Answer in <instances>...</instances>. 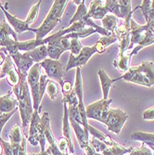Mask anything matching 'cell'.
Listing matches in <instances>:
<instances>
[{"instance_id":"obj_32","label":"cell","mask_w":154,"mask_h":155,"mask_svg":"<svg viewBox=\"0 0 154 155\" xmlns=\"http://www.w3.org/2000/svg\"><path fill=\"white\" fill-rule=\"evenodd\" d=\"M83 48L84 47L82 46L79 38H72L71 39V43H70V51H71V54H73L74 56L79 55V53L81 52Z\"/></svg>"},{"instance_id":"obj_20","label":"cell","mask_w":154,"mask_h":155,"mask_svg":"<svg viewBox=\"0 0 154 155\" xmlns=\"http://www.w3.org/2000/svg\"><path fill=\"white\" fill-rule=\"evenodd\" d=\"M18 108V101L11 97V93H8L0 97V112L8 114Z\"/></svg>"},{"instance_id":"obj_33","label":"cell","mask_w":154,"mask_h":155,"mask_svg":"<svg viewBox=\"0 0 154 155\" xmlns=\"http://www.w3.org/2000/svg\"><path fill=\"white\" fill-rule=\"evenodd\" d=\"M152 150H150L148 146H146L144 143L141 144L140 147L138 148H133L129 155H153Z\"/></svg>"},{"instance_id":"obj_21","label":"cell","mask_w":154,"mask_h":155,"mask_svg":"<svg viewBox=\"0 0 154 155\" xmlns=\"http://www.w3.org/2000/svg\"><path fill=\"white\" fill-rule=\"evenodd\" d=\"M131 139L141 141L146 146H148L150 150H154V133H147L136 131L131 135Z\"/></svg>"},{"instance_id":"obj_13","label":"cell","mask_w":154,"mask_h":155,"mask_svg":"<svg viewBox=\"0 0 154 155\" xmlns=\"http://www.w3.org/2000/svg\"><path fill=\"white\" fill-rule=\"evenodd\" d=\"M8 3L5 4V7L2 6V4L0 5V8H1L2 11L4 12L5 14V17H6V21L9 24V26L13 29V31L15 32L17 35L18 34H22L24 32H27V31H31L33 32V28L30 27L29 25H28L26 23L25 21H21L20 19H18L17 17H15L14 15H12V14L10 12H8L7 10V7H8Z\"/></svg>"},{"instance_id":"obj_3","label":"cell","mask_w":154,"mask_h":155,"mask_svg":"<svg viewBox=\"0 0 154 155\" xmlns=\"http://www.w3.org/2000/svg\"><path fill=\"white\" fill-rule=\"evenodd\" d=\"M119 80L150 87L154 86V63L152 61H144L138 66L129 67L128 71L119 77Z\"/></svg>"},{"instance_id":"obj_50","label":"cell","mask_w":154,"mask_h":155,"mask_svg":"<svg viewBox=\"0 0 154 155\" xmlns=\"http://www.w3.org/2000/svg\"><path fill=\"white\" fill-rule=\"evenodd\" d=\"M0 5H1V1H0Z\"/></svg>"},{"instance_id":"obj_37","label":"cell","mask_w":154,"mask_h":155,"mask_svg":"<svg viewBox=\"0 0 154 155\" xmlns=\"http://www.w3.org/2000/svg\"><path fill=\"white\" fill-rule=\"evenodd\" d=\"M150 6H151V1L150 0H143L142 4L140 6H138L137 8H140L142 11L143 16L146 20V22L148 21V18H149V9H150Z\"/></svg>"},{"instance_id":"obj_1","label":"cell","mask_w":154,"mask_h":155,"mask_svg":"<svg viewBox=\"0 0 154 155\" xmlns=\"http://www.w3.org/2000/svg\"><path fill=\"white\" fill-rule=\"evenodd\" d=\"M20 81L17 86L13 87V93L16 96L18 101V108L21 118L22 127L25 128L30 125L31 119L34 114V106L32 102V97L29 90V87L27 84V75L21 74L19 73Z\"/></svg>"},{"instance_id":"obj_18","label":"cell","mask_w":154,"mask_h":155,"mask_svg":"<svg viewBox=\"0 0 154 155\" xmlns=\"http://www.w3.org/2000/svg\"><path fill=\"white\" fill-rule=\"evenodd\" d=\"M108 14V10L105 6V1L95 0L92 1L87 12V16L90 19L102 20Z\"/></svg>"},{"instance_id":"obj_29","label":"cell","mask_w":154,"mask_h":155,"mask_svg":"<svg viewBox=\"0 0 154 155\" xmlns=\"http://www.w3.org/2000/svg\"><path fill=\"white\" fill-rule=\"evenodd\" d=\"M41 2H42V1H37V3H36L35 5H34V6L30 8L29 12H28V15H27V17H26V19H25V21H26V23H27L28 25H29V26H30L31 24H33V23L36 21V19H37V17H38L39 8H40Z\"/></svg>"},{"instance_id":"obj_38","label":"cell","mask_w":154,"mask_h":155,"mask_svg":"<svg viewBox=\"0 0 154 155\" xmlns=\"http://www.w3.org/2000/svg\"><path fill=\"white\" fill-rule=\"evenodd\" d=\"M0 144L3 147V152L5 155H13L12 145L10 144V142H7L2 138H0Z\"/></svg>"},{"instance_id":"obj_25","label":"cell","mask_w":154,"mask_h":155,"mask_svg":"<svg viewBox=\"0 0 154 155\" xmlns=\"http://www.w3.org/2000/svg\"><path fill=\"white\" fill-rule=\"evenodd\" d=\"M101 21H102V28L110 34H113L114 31L116 30V28L118 27V18L111 15V14H110V15L107 14L101 20Z\"/></svg>"},{"instance_id":"obj_17","label":"cell","mask_w":154,"mask_h":155,"mask_svg":"<svg viewBox=\"0 0 154 155\" xmlns=\"http://www.w3.org/2000/svg\"><path fill=\"white\" fill-rule=\"evenodd\" d=\"M41 123V117L39 115V110H34L31 123H30V128H29V136H28V141L33 146L39 145V139H38V126Z\"/></svg>"},{"instance_id":"obj_5","label":"cell","mask_w":154,"mask_h":155,"mask_svg":"<svg viewBox=\"0 0 154 155\" xmlns=\"http://www.w3.org/2000/svg\"><path fill=\"white\" fill-rule=\"evenodd\" d=\"M128 117V114L124 110L121 109L110 108L104 124L107 125L108 130L119 135Z\"/></svg>"},{"instance_id":"obj_49","label":"cell","mask_w":154,"mask_h":155,"mask_svg":"<svg viewBox=\"0 0 154 155\" xmlns=\"http://www.w3.org/2000/svg\"><path fill=\"white\" fill-rule=\"evenodd\" d=\"M152 153H153V155H154V150H153V151H152Z\"/></svg>"},{"instance_id":"obj_27","label":"cell","mask_w":154,"mask_h":155,"mask_svg":"<svg viewBox=\"0 0 154 155\" xmlns=\"http://www.w3.org/2000/svg\"><path fill=\"white\" fill-rule=\"evenodd\" d=\"M24 136L22 135L21 128L19 124H15L12 127L9 135V140L10 144H20L22 140V137Z\"/></svg>"},{"instance_id":"obj_11","label":"cell","mask_w":154,"mask_h":155,"mask_svg":"<svg viewBox=\"0 0 154 155\" xmlns=\"http://www.w3.org/2000/svg\"><path fill=\"white\" fill-rule=\"evenodd\" d=\"M41 124L43 125V129H44V134L46 137L47 141L49 144V147L48 150L50 151L52 155H63L61 150H59L57 146V141L54 137L53 132L50 127V120H49V114L48 112H44L41 116Z\"/></svg>"},{"instance_id":"obj_39","label":"cell","mask_w":154,"mask_h":155,"mask_svg":"<svg viewBox=\"0 0 154 155\" xmlns=\"http://www.w3.org/2000/svg\"><path fill=\"white\" fill-rule=\"evenodd\" d=\"M61 88H62V94H63V96L64 95H68L69 93H71L72 90L74 89L72 87L71 82H69V81H64L63 82L62 86H61Z\"/></svg>"},{"instance_id":"obj_52","label":"cell","mask_w":154,"mask_h":155,"mask_svg":"<svg viewBox=\"0 0 154 155\" xmlns=\"http://www.w3.org/2000/svg\"><path fill=\"white\" fill-rule=\"evenodd\" d=\"M0 138H1V137H0Z\"/></svg>"},{"instance_id":"obj_45","label":"cell","mask_w":154,"mask_h":155,"mask_svg":"<svg viewBox=\"0 0 154 155\" xmlns=\"http://www.w3.org/2000/svg\"><path fill=\"white\" fill-rule=\"evenodd\" d=\"M72 2L79 6V5H80V4H81L82 2H83V0H78V1H76V0H74V1H72Z\"/></svg>"},{"instance_id":"obj_28","label":"cell","mask_w":154,"mask_h":155,"mask_svg":"<svg viewBox=\"0 0 154 155\" xmlns=\"http://www.w3.org/2000/svg\"><path fill=\"white\" fill-rule=\"evenodd\" d=\"M105 6L108 12H110L111 15L115 16L116 18H122L119 1L117 0H107L105 1Z\"/></svg>"},{"instance_id":"obj_36","label":"cell","mask_w":154,"mask_h":155,"mask_svg":"<svg viewBox=\"0 0 154 155\" xmlns=\"http://www.w3.org/2000/svg\"><path fill=\"white\" fill-rule=\"evenodd\" d=\"M99 41L103 45V47L106 48L107 47H109L110 45L115 43V42L118 41V40H117L116 35L113 33V34H111V35H109V36H101V37L100 38Z\"/></svg>"},{"instance_id":"obj_34","label":"cell","mask_w":154,"mask_h":155,"mask_svg":"<svg viewBox=\"0 0 154 155\" xmlns=\"http://www.w3.org/2000/svg\"><path fill=\"white\" fill-rule=\"evenodd\" d=\"M19 110V108H17L16 110H14L13 111L11 112H8V114H2V112H0V135H1V132L4 128L5 124H7V122L14 115L15 112H17Z\"/></svg>"},{"instance_id":"obj_12","label":"cell","mask_w":154,"mask_h":155,"mask_svg":"<svg viewBox=\"0 0 154 155\" xmlns=\"http://www.w3.org/2000/svg\"><path fill=\"white\" fill-rule=\"evenodd\" d=\"M4 77L8 78L9 84H11L12 87L17 86L20 81L18 71L14 67V62L8 55L6 56L4 63L1 66V71H0V79Z\"/></svg>"},{"instance_id":"obj_15","label":"cell","mask_w":154,"mask_h":155,"mask_svg":"<svg viewBox=\"0 0 154 155\" xmlns=\"http://www.w3.org/2000/svg\"><path fill=\"white\" fill-rule=\"evenodd\" d=\"M13 40L19 41L17 34L13 31L7 21L0 22V47L6 48Z\"/></svg>"},{"instance_id":"obj_24","label":"cell","mask_w":154,"mask_h":155,"mask_svg":"<svg viewBox=\"0 0 154 155\" xmlns=\"http://www.w3.org/2000/svg\"><path fill=\"white\" fill-rule=\"evenodd\" d=\"M131 58L129 57L128 53H124L123 55H119V57L116 61H113V66L118 69V71L125 74L129 69Z\"/></svg>"},{"instance_id":"obj_30","label":"cell","mask_w":154,"mask_h":155,"mask_svg":"<svg viewBox=\"0 0 154 155\" xmlns=\"http://www.w3.org/2000/svg\"><path fill=\"white\" fill-rule=\"evenodd\" d=\"M46 92L48 93V95L49 96V97L52 101L56 100V97H57L59 95V87H58L57 83H56L55 81L49 80L48 86H47Z\"/></svg>"},{"instance_id":"obj_9","label":"cell","mask_w":154,"mask_h":155,"mask_svg":"<svg viewBox=\"0 0 154 155\" xmlns=\"http://www.w3.org/2000/svg\"><path fill=\"white\" fill-rule=\"evenodd\" d=\"M95 53H97V50L93 46V47H84L81 52L79 53V55L77 56L70 54L69 61L65 67V72H68L69 70H71L73 68H78L86 65L89 61V59Z\"/></svg>"},{"instance_id":"obj_23","label":"cell","mask_w":154,"mask_h":155,"mask_svg":"<svg viewBox=\"0 0 154 155\" xmlns=\"http://www.w3.org/2000/svg\"><path fill=\"white\" fill-rule=\"evenodd\" d=\"M31 59L34 61V63H40L43 61H45L47 58H48V47L47 45L40 46L32 51L28 52Z\"/></svg>"},{"instance_id":"obj_41","label":"cell","mask_w":154,"mask_h":155,"mask_svg":"<svg viewBox=\"0 0 154 155\" xmlns=\"http://www.w3.org/2000/svg\"><path fill=\"white\" fill-rule=\"evenodd\" d=\"M27 144V138L25 137H22V140H21V142L20 144V148H19V153L18 155H27V152H26V146Z\"/></svg>"},{"instance_id":"obj_46","label":"cell","mask_w":154,"mask_h":155,"mask_svg":"<svg viewBox=\"0 0 154 155\" xmlns=\"http://www.w3.org/2000/svg\"><path fill=\"white\" fill-rule=\"evenodd\" d=\"M2 153H3V147L0 144V155H2Z\"/></svg>"},{"instance_id":"obj_42","label":"cell","mask_w":154,"mask_h":155,"mask_svg":"<svg viewBox=\"0 0 154 155\" xmlns=\"http://www.w3.org/2000/svg\"><path fill=\"white\" fill-rule=\"evenodd\" d=\"M154 21V0L151 1V6H150V9H149V18H148V21L147 23L153 21Z\"/></svg>"},{"instance_id":"obj_51","label":"cell","mask_w":154,"mask_h":155,"mask_svg":"<svg viewBox=\"0 0 154 155\" xmlns=\"http://www.w3.org/2000/svg\"><path fill=\"white\" fill-rule=\"evenodd\" d=\"M0 71H1V69H0Z\"/></svg>"},{"instance_id":"obj_47","label":"cell","mask_w":154,"mask_h":155,"mask_svg":"<svg viewBox=\"0 0 154 155\" xmlns=\"http://www.w3.org/2000/svg\"><path fill=\"white\" fill-rule=\"evenodd\" d=\"M27 155H41L40 153H29V154H27Z\"/></svg>"},{"instance_id":"obj_7","label":"cell","mask_w":154,"mask_h":155,"mask_svg":"<svg viewBox=\"0 0 154 155\" xmlns=\"http://www.w3.org/2000/svg\"><path fill=\"white\" fill-rule=\"evenodd\" d=\"M39 64L40 67L45 70L46 75L49 80L58 82L61 84V87L62 86L64 82L62 78L65 74V69L63 68V64L61 61L47 58L45 61L40 62Z\"/></svg>"},{"instance_id":"obj_31","label":"cell","mask_w":154,"mask_h":155,"mask_svg":"<svg viewBox=\"0 0 154 155\" xmlns=\"http://www.w3.org/2000/svg\"><path fill=\"white\" fill-rule=\"evenodd\" d=\"M89 144L94 148V150L97 153H102L108 147L104 142L100 141V140H99V139L94 137H89Z\"/></svg>"},{"instance_id":"obj_14","label":"cell","mask_w":154,"mask_h":155,"mask_svg":"<svg viewBox=\"0 0 154 155\" xmlns=\"http://www.w3.org/2000/svg\"><path fill=\"white\" fill-rule=\"evenodd\" d=\"M10 58L12 59L13 62H15V64H16V66L18 68L17 71L19 73H21V74H24V75H27L28 72H29V70L34 64V61L31 59V57L29 56V54H28V52L21 53L19 51L17 54L10 56Z\"/></svg>"},{"instance_id":"obj_43","label":"cell","mask_w":154,"mask_h":155,"mask_svg":"<svg viewBox=\"0 0 154 155\" xmlns=\"http://www.w3.org/2000/svg\"><path fill=\"white\" fill-rule=\"evenodd\" d=\"M94 47H95V48L97 50V53H103L105 51V49H106L100 41H97V43L94 45Z\"/></svg>"},{"instance_id":"obj_19","label":"cell","mask_w":154,"mask_h":155,"mask_svg":"<svg viewBox=\"0 0 154 155\" xmlns=\"http://www.w3.org/2000/svg\"><path fill=\"white\" fill-rule=\"evenodd\" d=\"M97 75L100 77V83H101V88H102V95L103 100H109V92L110 87L113 86V84L117 81H119V78L116 79H110L107 73L103 69H100L97 72Z\"/></svg>"},{"instance_id":"obj_4","label":"cell","mask_w":154,"mask_h":155,"mask_svg":"<svg viewBox=\"0 0 154 155\" xmlns=\"http://www.w3.org/2000/svg\"><path fill=\"white\" fill-rule=\"evenodd\" d=\"M70 43H71V39L68 38L66 35L59 36L57 33L49 35V42L47 45L48 58L59 61L63 52L70 50Z\"/></svg>"},{"instance_id":"obj_2","label":"cell","mask_w":154,"mask_h":155,"mask_svg":"<svg viewBox=\"0 0 154 155\" xmlns=\"http://www.w3.org/2000/svg\"><path fill=\"white\" fill-rule=\"evenodd\" d=\"M69 1L67 0H56L48 11L44 21L38 28H33V32L35 34L36 40H42L57 26L64 12L65 7Z\"/></svg>"},{"instance_id":"obj_35","label":"cell","mask_w":154,"mask_h":155,"mask_svg":"<svg viewBox=\"0 0 154 155\" xmlns=\"http://www.w3.org/2000/svg\"><path fill=\"white\" fill-rule=\"evenodd\" d=\"M57 146L63 155H70V150H69V144L65 137H61L57 141Z\"/></svg>"},{"instance_id":"obj_26","label":"cell","mask_w":154,"mask_h":155,"mask_svg":"<svg viewBox=\"0 0 154 155\" xmlns=\"http://www.w3.org/2000/svg\"><path fill=\"white\" fill-rule=\"evenodd\" d=\"M133 150L132 147L125 148L116 142L115 145L107 147V149L102 152L103 155H124L126 153H130L131 150Z\"/></svg>"},{"instance_id":"obj_22","label":"cell","mask_w":154,"mask_h":155,"mask_svg":"<svg viewBox=\"0 0 154 155\" xmlns=\"http://www.w3.org/2000/svg\"><path fill=\"white\" fill-rule=\"evenodd\" d=\"M40 77H41L40 64L34 63L27 74V84H28L29 88H32L33 87H34L37 84H39Z\"/></svg>"},{"instance_id":"obj_48","label":"cell","mask_w":154,"mask_h":155,"mask_svg":"<svg viewBox=\"0 0 154 155\" xmlns=\"http://www.w3.org/2000/svg\"><path fill=\"white\" fill-rule=\"evenodd\" d=\"M73 155H74V154H73ZM97 155H103L102 153H97Z\"/></svg>"},{"instance_id":"obj_6","label":"cell","mask_w":154,"mask_h":155,"mask_svg":"<svg viewBox=\"0 0 154 155\" xmlns=\"http://www.w3.org/2000/svg\"><path fill=\"white\" fill-rule=\"evenodd\" d=\"M113 102L111 98L109 100H100L86 107V114L87 119H93L100 123H105L110 105Z\"/></svg>"},{"instance_id":"obj_8","label":"cell","mask_w":154,"mask_h":155,"mask_svg":"<svg viewBox=\"0 0 154 155\" xmlns=\"http://www.w3.org/2000/svg\"><path fill=\"white\" fill-rule=\"evenodd\" d=\"M132 15L133 14H130L127 16L122 25H119L114 31L117 40L119 41V55H123L126 52L130 45V21Z\"/></svg>"},{"instance_id":"obj_10","label":"cell","mask_w":154,"mask_h":155,"mask_svg":"<svg viewBox=\"0 0 154 155\" xmlns=\"http://www.w3.org/2000/svg\"><path fill=\"white\" fill-rule=\"evenodd\" d=\"M69 120H70V124L72 125L73 130L74 131L76 138L79 142V145L81 149L85 151L86 155H97V152L89 144V136H87L85 133V130L82 127V125L70 117H69Z\"/></svg>"},{"instance_id":"obj_44","label":"cell","mask_w":154,"mask_h":155,"mask_svg":"<svg viewBox=\"0 0 154 155\" xmlns=\"http://www.w3.org/2000/svg\"><path fill=\"white\" fill-rule=\"evenodd\" d=\"M40 154H41V155H52V154L50 153V151H49L48 149H47L45 151H41V152H40Z\"/></svg>"},{"instance_id":"obj_40","label":"cell","mask_w":154,"mask_h":155,"mask_svg":"<svg viewBox=\"0 0 154 155\" xmlns=\"http://www.w3.org/2000/svg\"><path fill=\"white\" fill-rule=\"evenodd\" d=\"M143 119H145V120H154V107L149 108L143 112Z\"/></svg>"},{"instance_id":"obj_16","label":"cell","mask_w":154,"mask_h":155,"mask_svg":"<svg viewBox=\"0 0 154 155\" xmlns=\"http://www.w3.org/2000/svg\"><path fill=\"white\" fill-rule=\"evenodd\" d=\"M62 104H63V119H62V134H63V137H65L68 141L69 144V150L70 153H72V155L74 152V142H73V138H72V131H71V127H70V120H69V112H68V106L67 103L62 101Z\"/></svg>"}]
</instances>
